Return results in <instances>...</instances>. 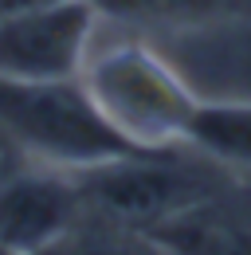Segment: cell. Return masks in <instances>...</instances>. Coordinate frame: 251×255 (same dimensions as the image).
Returning <instances> with one entry per match:
<instances>
[{"instance_id":"6da1fadb","label":"cell","mask_w":251,"mask_h":255,"mask_svg":"<svg viewBox=\"0 0 251 255\" xmlns=\"http://www.w3.org/2000/svg\"><path fill=\"white\" fill-rule=\"evenodd\" d=\"M0 133L35 157L63 169H94L118 157L153 153L129 141L91 98L79 79H4L0 75Z\"/></svg>"},{"instance_id":"7a4b0ae2","label":"cell","mask_w":251,"mask_h":255,"mask_svg":"<svg viewBox=\"0 0 251 255\" xmlns=\"http://www.w3.org/2000/svg\"><path fill=\"white\" fill-rule=\"evenodd\" d=\"M83 83L98 110L141 149H177L188 141L196 95L145 43H118L83 67Z\"/></svg>"},{"instance_id":"3957f363","label":"cell","mask_w":251,"mask_h":255,"mask_svg":"<svg viewBox=\"0 0 251 255\" xmlns=\"http://www.w3.org/2000/svg\"><path fill=\"white\" fill-rule=\"evenodd\" d=\"M79 192H83V208H94L98 216L133 228L141 236L161 220L216 196L212 181L200 169H188L177 161V149L118 157L83 169Z\"/></svg>"},{"instance_id":"277c9868","label":"cell","mask_w":251,"mask_h":255,"mask_svg":"<svg viewBox=\"0 0 251 255\" xmlns=\"http://www.w3.org/2000/svg\"><path fill=\"white\" fill-rule=\"evenodd\" d=\"M98 12L91 0H63L51 8L0 16V75L4 79H79L87 67Z\"/></svg>"},{"instance_id":"5b68a950","label":"cell","mask_w":251,"mask_h":255,"mask_svg":"<svg viewBox=\"0 0 251 255\" xmlns=\"http://www.w3.org/2000/svg\"><path fill=\"white\" fill-rule=\"evenodd\" d=\"M83 212L79 181L20 173L0 185V252H39L71 232Z\"/></svg>"},{"instance_id":"8992f818","label":"cell","mask_w":251,"mask_h":255,"mask_svg":"<svg viewBox=\"0 0 251 255\" xmlns=\"http://www.w3.org/2000/svg\"><path fill=\"white\" fill-rule=\"evenodd\" d=\"M185 145H196L216 165L251 173V102H200Z\"/></svg>"},{"instance_id":"52a82bcc","label":"cell","mask_w":251,"mask_h":255,"mask_svg":"<svg viewBox=\"0 0 251 255\" xmlns=\"http://www.w3.org/2000/svg\"><path fill=\"white\" fill-rule=\"evenodd\" d=\"M228 0H91L98 16L122 24H200L212 20Z\"/></svg>"},{"instance_id":"ba28073f","label":"cell","mask_w":251,"mask_h":255,"mask_svg":"<svg viewBox=\"0 0 251 255\" xmlns=\"http://www.w3.org/2000/svg\"><path fill=\"white\" fill-rule=\"evenodd\" d=\"M63 0H0V16H16V12H35V8H51Z\"/></svg>"}]
</instances>
